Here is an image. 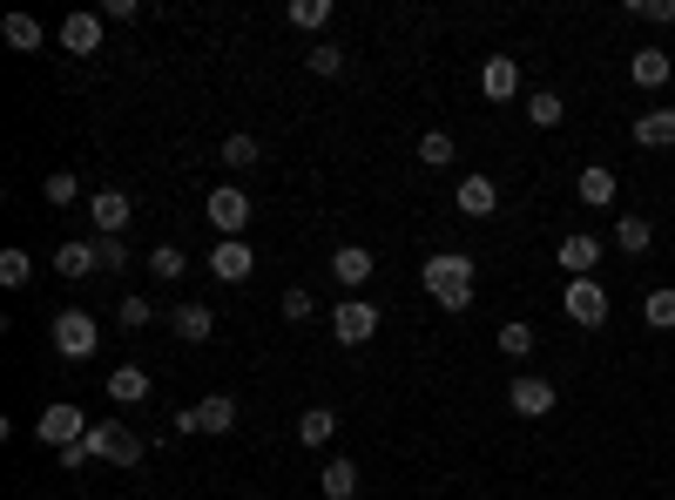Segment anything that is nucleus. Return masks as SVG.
Segmentation results:
<instances>
[{"instance_id": "f257e3e1", "label": "nucleus", "mask_w": 675, "mask_h": 500, "mask_svg": "<svg viewBox=\"0 0 675 500\" xmlns=\"http://www.w3.org/2000/svg\"><path fill=\"white\" fill-rule=\"evenodd\" d=\"M419 284L432 291V304H446V312H466V304H473V257H459V251L426 257V264H419Z\"/></svg>"}, {"instance_id": "f03ea898", "label": "nucleus", "mask_w": 675, "mask_h": 500, "mask_svg": "<svg viewBox=\"0 0 675 500\" xmlns=\"http://www.w3.org/2000/svg\"><path fill=\"white\" fill-rule=\"evenodd\" d=\"M82 446H89V460H115V467H136V460L149 453V440L136 427H123V419H95V427L82 433Z\"/></svg>"}, {"instance_id": "7ed1b4c3", "label": "nucleus", "mask_w": 675, "mask_h": 500, "mask_svg": "<svg viewBox=\"0 0 675 500\" xmlns=\"http://www.w3.org/2000/svg\"><path fill=\"white\" fill-rule=\"evenodd\" d=\"M331 338L338 345H372L379 338V304L372 298H345L338 312H331Z\"/></svg>"}, {"instance_id": "20e7f679", "label": "nucleus", "mask_w": 675, "mask_h": 500, "mask_svg": "<svg viewBox=\"0 0 675 500\" xmlns=\"http://www.w3.org/2000/svg\"><path fill=\"white\" fill-rule=\"evenodd\" d=\"M95 345H102L95 312H61V318H55V352H61V359H95Z\"/></svg>"}, {"instance_id": "39448f33", "label": "nucleus", "mask_w": 675, "mask_h": 500, "mask_svg": "<svg viewBox=\"0 0 675 500\" xmlns=\"http://www.w3.org/2000/svg\"><path fill=\"white\" fill-rule=\"evenodd\" d=\"M34 433H42V446L68 453L74 440L89 433V419H82V406H68V399H55V406H42V427H34Z\"/></svg>"}, {"instance_id": "423d86ee", "label": "nucleus", "mask_w": 675, "mask_h": 500, "mask_svg": "<svg viewBox=\"0 0 675 500\" xmlns=\"http://www.w3.org/2000/svg\"><path fill=\"white\" fill-rule=\"evenodd\" d=\"M561 304H568V318H574L581 332H594V325H608V291L594 284V278H568Z\"/></svg>"}, {"instance_id": "0eeeda50", "label": "nucleus", "mask_w": 675, "mask_h": 500, "mask_svg": "<svg viewBox=\"0 0 675 500\" xmlns=\"http://www.w3.org/2000/svg\"><path fill=\"white\" fill-rule=\"evenodd\" d=\"M203 217L223 230V237H244V223H251V197H244L236 183H223V189H210V197H203Z\"/></svg>"}, {"instance_id": "6e6552de", "label": "nucleus", "mask_w": 675, "mask_h": 500, "mask_svg": "<svg viewBox=\"0 0 675 500\" xmlns=\"http://www.w3.org/2000/svg\"><path fill=\"white\" fill-rule=\"evenodd\" d=\"M251 271H257V251H251L244 237H223V244L210 251V278H217V284H244Z\"/></svg>"}, {"instance_id": "1a4fd4ad", "label": "nucleus", "mask_w": 675, "mask_h": 500, "mask_svg": "<svg viewBox=\"0 0 675 500\" xmlns=\"http://www.w3.org/2000/svg\"><path fill=\"white\" fill-rule=\"evenodd\" d=\"M554 399H561V393H554V379H534V372H521V379L507 386V406L521 412V419H540V412H554Z\"/></svg>"}, {"instance_id": "9d476101", "label": "nucleus", "mask_w": 675, "mask_h": 500, "mask_svg": "<svg viewBox=\"0 0 675 500\" xmlns=\"http://www.w3.org/2000/svg\"><path fill=\"white\" fill-rule=\"evenodd\" d=\"M61 48H68V55H102V14L74 8V14L61 21Z\"/></svg>"}, {"instance_id": "9b49d317", "label": "nucleus", "mask_w": 675, "mask_h": 500, "mask_svg": "<svg viewBox=\"0 0 675 500\" xmlns=\"http://www.w3.org/2000/svg\"><path fill=\"white\" fill-rule=\"evenodd\" d=\"M480 95H487V102H513V95H521V61L493 55V61L480 68Z\"/></svg>"}, {"instance_id": "f8f14e48", "label": "nucleus", "mask_w": 675, "mask_h": 500, "mask_svg": "<svg viewBox=\"0 0 675 500\" xmlns=\"http://www.w3.org/2000/svg\"><path fill=\"white\" fill-rule=\"evenodd\" d=\"M89 217H95V237H123V230H129V197H123V189H95Z\"/></svg>"}, {"instance_id": "ddd939ff", "label": "nucleus", "mask_w": 675, "mask_h": 500, "mask_svg": "<svg viewBox=\"0 0 675 500\" xmlns=\"http://www.w3.org/2000/svg\"><path fill=\"white\" fill-rule=\"evenodd\" d=\"M379 271V264H372V251L365 244H345V251H331V278L345 284V291H365V278Z\"/></svg>"}, {"instance_id": "4468645a", "label": "nucleus", "mask_w": 675, "mask_h": 500, "mask_svg": "<svg viewBox=\"0 0 675 500\" xmlns=\"http://www.w3.org/2000/svg\"><path fill=\"white\" fill-rule=\"evenodd\" d=\"M170 332H176L183 345H210L217 312H210V304H176V312H170Z\"/></svg>"}, {"instance_id": "2eb2a0df", "label": "nucleus", "mask_w": 675, "mask_h": 500, "mask_svg": "<svg viewBox=\"0 0 675 500\" xmlns=\"http://www.w3.org/2000/svg\"><path fill=\"white\" fill-rule=\"evenodd\" d=\"M628 74H635V89H668V74H675V61H668V48H635Z\"/></svg>"}, {"instance_id": "dca6fc26", "label": "nucleus", "mask_w": 675, "mask_h": 500, "mask_svg": "<svg viewBox=\"0 0 675 500\" xmlns=\"http://www.w3.org/2000/svg\"><path fill=\"white\" fill-rule=\"evenodd\" d=\"M594 264H602V237H587V230H574V237H561V271L587 278Z\"/></svg>"}, {"instance_id": "f3484780", "label": "nucleus", "mask_w": 675, "mask_h": 500, "mask_svg": "<svg viewBox=\"0 0 675 500\" xmlns=\"http://www.w3.org/2000/svg\"><path fill=\"white\" fill-rule=\"evenodd\" d=\"M635 142H642V149H675V108L635 115Z\"/></svg>"}, {"instance_id": "a211bd4d", "label": "nucleus", "mask_w": 675, "mask_h": 500, "mask_svg": "<svg viewBox=\"0 0 675 500\" xmlns=\"http://www.w3.org/2000/svg\"><path fill=\"white\" fill-rule=\"evenodd\" d=\"M453 204H459L466 217H493V210H500V189H493V176H466Z\"/></svg>"}, {"instance_id": "6ab92c4d", "label": "nucleus", "mask_w": 675, "mask_h": 500, "mask_svg": "<svg viewBox=\"0 0 675 500\" xmlns=\"http://www.w3.org/2000/svg\"><path fill=\"white\" fill-rule=\"evenodd\" d=\"M189 412H196V433H230L236 427V399L230 393H210L203 406H189Z\"/></svg>"}, {"instance_id": "aec40b11", "label": "nucleus", "mask_w": 675, "mask_h": 500, "mask_svg": "<svg viewBox=\"0 0 675 500\" xmlns=\"http://www.w3.org/2000/svg\"><path fill=\"white\" fill-rule=\"evenodd\" d=\"M581 204H587V210H608V204H615V170L581 163Z\"/></svg>"}, {"instance_id": "412c9836", "label": "nucleus", "mask_w": 675, "mask_h": 500, "mask_svg": "<svg viewBox=\"0 0 675 500\" xmlns=\"http://www.w3.org/2000/svg\"><path fill=\"white\" fill-rule=\"evenodd\" d=\"M331 433H338V412H331V406H304V419H298V446H331Z\"/></svg>"}, {"instance_id": "4be33fe9", "label": "nucleus", "mask_w": 675, "mask_h": 500, "mask_svg": "<svg viewBox=\"0 0 675 500\" xmlns=\"http://www.w3.org/2000/svg\"><path fill=\"white\" fill-rule=\"evenodd\" d=\"M55 271L74 278V284L95 278V271H102V264H95V244H61V251H55Z\"/></svg>"}, {"instance_id": "5701e85b", "label": "nucleus", "mask_w": 675, "mask_h": 500, "mask_svg": "<svg viewBox=\"0 0 675 500\" xmlns=\"http://www.w3.org/2000/svg\"><path fill=\"white\" fill-rule=\"evenodd\" d=\"M108 393L123 399V406H142V399H149V372H142V365H115V372H108Z\"/></svg>"}, {"instance_id": "b1692460", "label": "nucleus", "mask_w": 675, "mask_h": 500, "mask_svg": "<svg viewBox=\"0 0 675 500\" xmlns=\"http://www.w3.org/2000/svg\"><path fill=\"white\" fill-rule=\"evenodd\" d=\"M615 244H621L628 257H642V251L655 244V223H649V217H615Z\"/></svg>"}, {"instance_id": "393cba45", "label": "nucleus", "mask_w": 675, "mask_h": 500, "mask_svg": "<svg viewBox=\"0 0 675 500\" xmlns=\"http://www.w3.org/2000/svg\"><path fill=\"white\" fill-rule=\"evenodd\" d=\"M561 115H568V102L554 95V89H534V95H527V123H534V129H561Z\"/></svg>"}, {"instance_id": "a878e982", "label": "nucleus", "mask_w": 675, "mask_h": 500, "mask_svg": "<svg viewBox=\"0 0 675 500\" xmlns=\"http://www.w3.org/2000/svg\"><path fill=\"white\" fill-rule=\"evenodd\" d=\"M317 487H325V500H351L359 493V467H351V460H325V480Z\"/></svg>"}, {"instance_id": "bb28decb", "label": "nucleus", "mask_w": 675, "mask_h": 500, "mask_svg": "<svg viewBox=\"0 0 675 500\" xmlns=\"http://www.w3.org/2000/svg\"><path fill=\"white\" fill-rule=\"evenodd\" d=\"M0 34H8V48H21V55L42 48V21H34V14H8V21H0Z\"/></svg>"}, {"instance_id": "cd10ccee", "label": "nucleus", "mask_w": 675, "mask_h": 500, "mask_svg": "<svg viewBox=\"0 0 675 500\" xmlns=\"http://www.w3.org/2000/svg\"><path fill=\"white\" fill-rule=\"evenodd\" d=\"M42 197H48L55 210H68L74 197H82V176H74V170H48V176H42Z\"/></svg>"}, {"instance_id": "c85d7f7f", "label": "nucleus", "mask_w": 675, "mask_h": 500, "mask_svg": "<svg viewBox=\"0 0 675 500\" xmlns=\"http://www.w3.org/2000/svg\"><path fill=\"white\" fill-rule=\"evenodd\" d=\"M419 163H426V170H446V163H453V136H446V129H426V136H419Z\"/></svg>"}, {"instance_id": "c756f323", "label": "nucleus", "mask_w": 675, "mask_h": 500, "mask_svg": "<svg viewBox=\"0 0 675 500\" xmlns=\"http://www.w3.org/2000/svg\"><path fill=\"white\" fill-rule=\"evenodd\" d=\"M183 271H189V264H183V251H176V244H155V251H149V278H163V284H170V278H183Z\"/></svg>"}, {"instance_id": "7c9ffc66", "label": "nucleus", "mask_w": 675, "mask_h": 500, "mask_svg": "<svg viewBox=\"0 0 675 500\" xmlns=\"http://www.w3.org/2000/svg\"><path fill=\"white\" fill-rule=\"evenodd\" d=\"M284 21H291V27H325V21H331V0H291Z\"/></svg>"}, {"instance_id": "2f4dec72", "label": "nucleus", "mask_w": 675, "mask_h": 500, "mask_svg": "<svg viewBox=\"0 0 675 500\" xmlns=\"http://www.w3.org/2000/svg\"><path fill=\"white\" fill-rule=\"evenodd\" d=\"M27 278H34V257H27V251H0V284L21 291Z\"/></svg>"}, {"instance_id": "473e14b6", "label": "nucleus", "mask_w": 675, "mask_h": 500, "mask_svg": "<svg viewBox=\"0 0 675 500\" xmlns=\"http://www.w3.org/2000/svg\"><path fill=\"white\" fill-rule=\"evenodd\" d=\"M223 170H257V136H230L223 142Z\"/></svg>"}, {"instance_id": "72a5a7b5", "label": "nucleus", "mask_w": 675, "mask_h": 500, "mask_svg": "<svg viewBox=\"0 0 675 500\" xmlns=\"http://www.w3.org/2000/svg\"><path fill=\"white\" fill-rule=\"evenodd\" d=\"M115 318H123V332H149V325H155L149 298H123V304H115Z\"/></svg>"}, {"instance_id": "f704fd0d", "label": "nucleus", "mask_w": 675, "mask_h": 500, "mask_svg": "<svg viewBox=\"0 0 675 500\" xmlns=\"http://www.w3.org/2000/svg\"><path fill=\"white\" fill-rule=\"evenodd\" d=\"M304 68H311V74H338V68H345V48H338V42H317V48L304 55Z\"/></svg>"}, {"instance_id": "c9c22d12", "label": "nucleus", "mask_w": 675, "mask_h": 500, "mask_svg": "<svg viewBox=\"0 0 675 500\" xmlns=\"http://www.w3.org/2000/svg\"><path fill=\"white\" fill-rule=\"evenodd\" d=\"M642 318H649L655 332H668V325H675V291H649V304H642Z\"/></svg>"}, {"instance_id": "e433bc0d", "label": "nucleus", "mask_w": 675, "mask_h": 500, "mask_svg": "<svg viewBox=\"0 0 675 500\" xmlns=\"http://www.w3.org/2000/svg\"><path fill=\"white\" fill-rule=\"evenodd\" d=\"M500 352L507 359H527L534 352V325H500Z\"/></svg>"}, {"instance_id": "4c0bfd02", "label": "nucleus", "mask_w": 675, "mask_h": 500, "mask_svg": "<svg viewBox=\"0 0 675 500\" xmlns=\"http://www.w3.org/2000/svg\"><path fill=\"white\" fill-rule=\"evenodd\" d=\"M95 264H102V271H123V264H129V244H123V237H95Z\"/></svg>"}, {"instance_id": "58836bf2", "label": "nucleus", "mask_w": 675, "mask_h": 500, "mask_svg": "<svg viewBox=\"0 0 675 500\" xmlns=\"http://www.w3.org/2000/svg\"><path fill=\"white\" fill-rule=\"evenodd\" d=\"M628 14H635V21H662V27H668V21H675V0H628Z\"/></svg>"}, {"instance_id": "ea45409f", "label": "nucleus", "mask_w": 675, "mask_h": 500, "mask_svg": "<svg viewBox=\"0 0 675 500\" xmlns=\"http://www.w3.org/2000/svg\"><path fill=\"white\" fill-rule=\"evenodd\" d=\"M284 318H291V325H304V318H311V291H304V284H291V291H284Z\"/></svg>"}, {"instance_id": "a19ab883", "label": "nucleus", "mask_w": 675, "mask_h": 500, "mask_svg": "<svg viewBox=\"0 0 675 500\" xmlns=\"http://www.w3.org/2000/svg\"><path fill=\"white\" fill-rule=\"evenodd\" d=\"M142 14V0H108V8H102V21H136Z\"/></svg>"}]
</instances>
